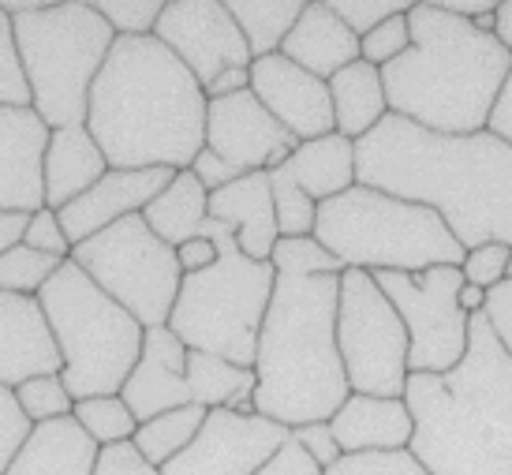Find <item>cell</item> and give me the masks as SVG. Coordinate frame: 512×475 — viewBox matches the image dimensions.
Returning <instances> with one entry per match:
<instances>
[{
    "instance_id": "cell-2",
    "label": "cell",
    "mask_w": 512,
    "mask_h": 475,
    "mask_svg": "<svg viewBox=\"0 0 512 475\" xmlns=\"http://www.w3.org/2000/svg\"><path fill=\"white\" fill-rule=\"evenodd\" d=\"M210 98L157 38H116L90 90L86 128L109 169L184 173L206 146Z\"/></svg>"
},
{
    "instance_id": "cell-7",
    "label": "cell",
    "mask_w": 512,
    "mask_h": 475,
    "mask_svg": "<svg viewBox=\"0 0 512 475\" xmlns=\"http://www.w3.org/2000/svg\"><path fill=\"white\" fill-rule=\"evenodd\" d=\"M199 236L214 240L221 259L202 274H184L169 330L195 352H214L236 367H255L258 333L270 311L277 270L273 262L247 259L232 225L217 217H206Z\"/></svg>"
},
{
    "instance_id": "cell-20",
    "label": "cell",
    "mask_w": 512,
    "mask_h": 475,
    "mask_svg": "<svg viewBox=\"0 0 512 475\" xmlns=\"http://www.w3.org/2000/svg\"><path fill=\"white\" fill-rule=\"evenodd\" d=\"M64 360L38 296L0 292V386L15 389L38 375H60Z\"/></svg>"
},
{
    "instance_id": "cell-35",
    "label": "cell",
    "mask_w": 512,
    "mask_h": 475,
    "mask_svg": "<svg viewBox=\"0 0 512 475\" xmlns=\"http://www.w3.org/2000/svg\"><path fill=\"white\" fill-rule=\"evenodd\" d=\"M15 401L23 408V416L38 427V423H53V419H64L75 412V397L68 393L64 378L60 375H38L27 378L15 386Z\"/></svg>"
},
{
    "instance_id": "cell-43",
    "label": "cell",
    "mask_w": 512,
    "mask_h": 475,
    "mask_svg": "<svg viewBox=\"0 0 512 475\" xmlns=\"http://www.w3.org/2000/svg\"><path fill=\"white\" fill-rule=\"evenodd\" d=\"M509 255L512 247L509 244H483V247H471L468 255H464V281L468 285H479V288H498L505 277H509Z\"/></svg>"
},
{
    "instance_id": "cell-21",
    "label": "cell",
    "mask_w": 512,
    "mask_h": 475,
    "mask_svg": "<svg viewBox=\"0 0 512 475\" xmlns=\"http://www.w3.org/2000/svg\"><path fill=\"white\" fill-rule=\"evenodd\" d=\"M329 427L337 434V446L344 457L356 453H400L412 449L415 419L408 412L404 397H367L352 393L337 408V416L329 419Z\"/></svg>"
},
{
    "instance_id": "cell-32",
    "label": "cell",
    "mask_w": 512,
    "mask_h": 475,
    "mask_svg": "<svg viewBox=\"0 0 512 475\" xmlns=\"http://www.w3.org/2000/svg\"><path fill=\"white\" fill-rule=\"evenodd\" d=\"M75 419L101 449L116 446V442H131L135 431H139V419L131 416V408L124 404V397H86V401H75Z\"/></svg>"
},
{
    "instance_id": "cell-33",
    "label": "cell",
    "mask_w": 512,
    "mask_h": 475,
    "mask_svg": "<svg viewBox=\"0 0 512 475\" xmlns=\"http://www.w3.org/2000/svg\"><path fill=\"white\" fill-rule=\"evenodd\" d=\"M273 188V210H277V232L281 240H296V236H314L318 225V202L296 184V176L288 173V165L270 173Z\"/></svg>"
},
{
    "instance_id": "cell-23",
    "label": "cell",
    "mask_w": 512,
    "mask_h": 475,
    "mask_svg": "<svg viewBox=\"0 0 512 475\" xmlns=\"http://www.w3.org/2000/svg\"><path fill=\"white\" fill-rule=\"evenodd\" d=\"M281 57L329 83L333 75L359 60V38L344 27L329 0H311L281 45Z\"/></svg>"
},
{
    "instance_id": "cell-54",
    "label": "cell",
    "mask_w": 512,
    "mask_h": 475,
    "mask_svg": "<svg viewBox=\"0 0 512 475\" xmlns=\"http://www.w3.org/2000/svg\"><path fill=\"white\" fill-rule=\"evenodd\" d=\"M27 225H30V214H4V210H0V255L23 244Z\"/></svg>"
},
{
    "instance_id": "cell-8",
    "label": "cell",
    "mask_w": 512,
    "mask_h": 475,
    "mask_svg": "<svg viewBox=\"0 0 512 475\" xmlns=\"http://www.w3.org/2000/svg\"><path fill=\"white\" fill-rule=\"evenodd\" d=\"M12 30L34 113L49 131L86 124L90 90L116 45L113 27L86 0H45L38 12L15 15Z\"/></svg>"
},
{
    "instance_id": "cell-36",
    "label": "cell",
    "mask_w": 512,
    "mask_h": 475,
    "mask_svg": "<svg viewBox=\"0 0 512 475\" xmlns=\"http://www.w3.org/2000/svg\"><path fill=\"white\" fill-rule=\"evenodd\" d=\"M273 270L292 277H341L344 266L314 236H296V240H277L273 247Z\"/></svg>"
},
{
    "instance_id": "cell-14",
    "label": "cell",
    "mask_w": 512,
    "mask_h": 475,
    "mask_svg": "<svg viewBox=\"0 0 512 475\" xmlns=\"http://www.w3.org/2000/svg\"><path fill=\"white\" fill-rule=\"evenodd\" d=\"M288 427L266 416H243L232 408H214L199 438L172 457L161 475H255L288 442Z\"/></svg>"
},
{
    "instance_id": "cell-49",
    "label": "cell",
    "mask_w": 512,
    "mask_h": 475,
    "mask_svg": "<svg viewBox=\"0 0 512 475\" xmlns=\"http://www.w3.org/2000/svg\"><path fill=\"white\" fill-rule=\"evenodd\" d=\"M191 173L199 176V184L210 191V195L221 191V188H228V184H236V180L243 176L236 165H228V161L221 158V154H214L210 146H202V154L191 161Z\"/></svg>"
},
{
    "instance_id": "cell-24",
    "label": "cell",
    "mask_w": 512,
    "mask_h": 475,
    "mask_svg": "<svg viewBox=\"0 0 512 475\" xmlns=\"http://www.w3.org/2000/svg\"><path fill=\"white\" fill-rule=\"evenodd\" d=\"M101 446L75 416L38 423L4 475H94Z\"/></svg>"
},
{
    "instance_id": "cell-3",
    "label": "cell",
    "mask_w": 512,
    "mask_h": 475,
    "mask_svg": "<svg viewBox=\"0 0 512 475\" xmlns=\"http://www.w3.org/2000/svg\"><path fill=\"white\" fill-rule=\"evenodd\" d=\"M412 457L430 475H512V356L486 315L468 326V356L445 375H408Z\"/></svg>"
},
{
    "instance_id": "cell-39",
    "label": "cell",
    "mask_w": 512,
    "mask_h": 475,
    "mask_svg": "<svg viewBox=\"0 0 512 475\" xmlns=\"http://www.w3.org/2000/svg\"><path fill=\"white\" fill-rule=\"evenodd\" d=\"M412 49V23L408 15H393L385 19L382 27H374L367 38H359V60L374 64L382 72L385 64H393L397 57H404Z\"/></svg>"
},
{
    "instance_id": "cell-12",
    "label": "cell",
    "mask_w": 512,
    "mask_h": 475,
    "mask_svg": "<svg viewBox=\"0 0 512 475\" xmlns=\"http://www.w3.org/2000/svg\"><path fill=\"white\" fill-rule=\"evenodd\" d=\"M374 281L408 326L412 375H445L468 356L471 318L460 311V266H434L423 274H374Z\"/></svg>"
},
{
    "instance_id": "cell-47",
    "label": "cell",
    "mask_w": 512,
    "mask_h": 475,
    "mask_svg": "<svg viewBox=\"0 0 512 475\" xmlns=\"http://www.w3.org/2000/svg\"><path fill=\"white\" fill-rule=\"evenodd\" d=\"M292 434H296L299 446L307 449V453H311L322 468H333V464L344 457L341 446H337V434H333V427H329V423H307V427H296Z\"/></svg>"
},
{
    "instance_id": "cell-29",
    "label": "cell",
    "mask_w": 512,
    "mask_h": 475,
    "mask_svg": "<svg viewBox=\"0 0 512 475\" xmlns=\"http://www.w3.org/2000/svg\"><path fill=\"white\" fill-rule=\"evenodd\" d=\"M146 225L169 247H180L195 240L210 217V191L199 184V176L184 169L172 176V184L143 210Z\"/></svg>"
},
{
    "instance_id": "cell-25",
    "label": "cell",
    "mask_w": 512,
    "mask_h": 475,
    "mask_svg": "<svg viewBox=\"0 0 512 475\" xmlns=\"http://www.w3.org/2000/svg\"><path fill=\"white\" fill-rule=\"evenodd\" d=\"M105 173H109V161L86 124L57 128L49 135V150H45V206L64 210L68 202L94 188Z\"/></svg>"
},
{
    "instance_id": "cell-55",
    "label": "cell",
    "mask_w": 512,
    "mask_h": 475,
    "mask_svg": "<svg viewBox=\"0 0 512 475\" xmlns=\"http://www.w3.org/2000/svg\"><path fill=\"white\" fill-rule=\"evenodd\" d=\"M460 311H464L468 318L483 315L486 311V288L468 285V281H464V288H460Z\"/></svg>"
},
{
    "instance_id": "cell-10",
    "label": "cell",
    "mask_w": 512,
    "mask_h": 475,
    "mask_svg": "<svg viewBox=\"0 0 512 475\" xmlns=\"http://www.w3.org/2000/svg\"><path fill=\"white\" fill-rule=\"evenodd\" d=\"M72 262L128 315L139 318L146 330L169 326V315L184 285V270L176 259V247L165 244L146 225L143 214L124 217L113 229L75 244Z\"/></svg>"
},
{
    "instance_id": "cell-42",
    "label": "cell",
    "mask_w": 512,
    "mask_h": 475,
    "mask_svg": "<svg viewBox=\"0 0 512 475\" xmlns=\"http://www.w3.org/2000/svg\"><path fill=\"white\" fill-rule=\"evenodd\" d=\"M30 431H34V423L23 416V408L15 401V389L0 386V475L12 468L15 453L23 449Z\"/></svg>"
},
{
    "instance_id": "cell-48",
    "label": "cell",
    "mask_w": 512,
    "mask_h": 475,
    "mask_svg": "<svg viewBox=\"0 0 512 475\" xmlns=\"http://www.w3.org/2000/svg\"><path fill=\"white\" fill-rule=\"evenodd\" d=\"M486 322L490 330L498 333V341L505 345V352L512 356V281H501L498 288L486 292Z\"/></svg>"
},
{
    "instance_id": "cell-15",
    "label": "cell",
    "mask_w": 512,
    "mask_h": 475,
    "mask_svg": "<svg viewBox=\"0 0 512 475\" xmlns=\"http://www.w3.org/2000/svg\"><path fill=\"white\" fill-rule=\"evenodd\" d=\"M206 146L240 173H273L288 165L299 139L277 124V116L251 94L217 98L206 109Z\"/></svg>"
},
{
    "instance_id": "cell-31",
    "label": "cell",
    "mask_w": 512,
    "mask_h": 475,
    "mask_svg": "<svg viewBox=\"0 0 512 475\" xmlns=\"http://www.w3.org/2000/svg\"><path fill=\"white\" fill-rule=\"evenodd\" d=\"M206 416H210V408H202V404L172 408V412H161V416L139 423V431H135L131 442H135V449H139L154 468H165L172 457H180V453L199 438Z\"/></svg>"
},
{
    "instance_id": "cell-53",
    "label": "cell",
    "mask_w": 512,
    "mask_h": 475,
    "mask_svg": "<svg viewBox=\"0 0 512 475\" xmlns=\"http://www.w3.org/2000/svg\"><path fill=\"white\" fill-rule=\"evenodd\" d=\"M445 12L460 15V19H468V23H483L486 15L498 12L501 0H438Z\"/></svg>"
},
{
    "instance_id": "cell-44",
    "label": "cell",
    "mask_w": 512,
    "mask_h": 475,
    "mask_svg": "<svg viewBox=\"0 0 512 475\" xmlns=\"http://www.w3.org/2000/svg\"><path fill=\"white\" fill-rule=\"evenodd\" d=\"M23 244L42 251V255H53V259H72V240H68V232L60 225V214L49 210V206H42L38 214H30Z\"/></svg>"
},
{
    "instance_id": "cell-41",
    "label": "cell",
    "mask_w": 512,
    "mask_h": 475,
    "mask_svg": "<svg viewBox=\"0 0 512 475\" xmlns=\"http://www.w3.org/2000/svg\"><path fill=\"white\" fill-rule=\"evenodd\" d=\"M326 475H430L423 464L412 457V449L400 453H356L326 468Z\"/></svg>"
},
{
    "instance_id": "cell-9",
    "label": "cell",
    "mask_w": 512,
    "mask_h": 475,
    "mask_svg": "<svg viewBox=\"0 0 512 475\" xmlns=\"http://www.w3.org/2000/svg\"><path fill=\"white\" fill-rule=\"evenodd\" d=\"M38 303L60 348L68 393L75 401L116 397L143 356V322L101 292L72 259L38 292Z\"/></svg>"
},
{
    "instance_id": "cell-28",
    "label": "cell",
    "mask_w": 512,
    "mask_h": 475,
    "mask_svg": "<svg viewBox=\"0 0 512 475\" xmlns=\"http://www.w3.org/2000/svg\"><path fill=\"white\" fill-rule=\"evenodd\" d=\"M187 386H191V401L202 408H232L243 416H255V389L258 375L255 367H236L225 356L214 352H187Z\"/></svg>"
},
{
    "instance_id": "cell-50",
    "label": "cell",
    "mask_w": 512,
    "mask_h": 475,
    "mask_svg": "<svg viewBox=\"0 0 512 475\" xmlns=\"http://www.w3.org/2000/svg\"><path fill=\"white\" fill-rule=\"evenodd\" d=\"M176 259H180V270H184V274H202V270H210V266L221 259V251H217L214 240L195 236V240H187V244L176 247Z\"/></svg>"
},
{
    "instance_id": "cell-40",
    "label": "cell",
    "mask_w": 512,
    "mask_h": 475,
    "mask_svg": "<svg viewBox=\"0 0 512 475\" xmlns=\"http://www.w3.org/2000/svg\"><path fill=\"white\" fill-rule=\"evenodd\" d=\"M333 12L341 15V23L356 38H367L374 27H382L385 19L393 15H408L412 12V0H329Z\"/></svg>"
},
{
    "instance_id": "cell-1",
    "label": "cell",
    "mask_w": 512,
    "mask_h": 475,
    "mask_svg": "<svg viewBox=\"0 0 512 475\" xmlns=\"http://www.w3.org/2000/svg\"><path fill=\"white\" fill-rule=\"evenodd\" d=\"M356 176L363 188L430 206L464 251L512 247V146L494 131L441 135L389 113L356 143Z\"/></svg>"
},
{
    "instance_id": "cell-45",
    "label": "cell",
    "mask_w": 512,
    "mask_h": 475,
    "mask_svg": "<svg viewBox=\"0 0 512 475\" xmlns=\"http://www.w3.org/2000/svg\"><path fill=\"white\" fill-rule=\"evenodd\" d=\"M94 475H161V468L146 461L143 453L135 449V442H116L98 453V468Z\"/></svg>"
},
{
    "instance_id": "cell-51",
    "label": "cell",
    "mask_w": 512,
    "mask_h": 475,
    "mask_svg": "<svg viewBox=\"0 0 512 475\" xmlns=\"http://www.w3.org/2000/svg\"><path fill=\"white\" fill-rule=\"evenodd\" d=\"M486 131H494L498 139H505V143L512 146V72H509V79H505V87H501L498 105H494V113H490Z\"/></svg>"
},
{
    "instance_id": "cell-52",
    "label": "cell",
    "mask_w": 512,
    "mask_h": 475,
    "mask_svg": "<svg viewBox=\"0 0 512 475\" xmlns=\"http://www.w3.org/2000/svg\"><path fill=\"white\" fill-rule=\"evenodd\" d=\"M240 90H251V68H228V72H221L206 87V98L217 101V98H232V94H240Z\"/></svg>"
},
{
    "instance_id": "cell-57",
    "label": "cell",
    "mask_w": 512,
    "mask_h": 475,
    "mask_svg": "<svg viewBox=\"0 0 512 475\" xmlns=\"http://www.w3.org/2000/svg\"><path fill=\"white\" fill-rule=\"evenodd\" d=\"M505 281H512V255H509V277H505Z\"/></svg>"
},
{
    "instance_id": "cell-18",
    "label": "cell",
    "mask_w": 512,
    "mask_h": 475,
    "mask_svg": "<svg viewBox=\"0 0 512 475\" xmlns=\"http://www.w3.org/2000/svg\"><path fill=\"white\" fill-rule=\"evenodd\" d=\"M49 124L34 109H0V210L38 214L45 206Z\"/></svg>"
},
{
    "instance_id": "cell-56",
    "label": "cell",
    "mask_w": 512,
    "mask_h": 475,
    "mask_svg": "<svg viewBox=\"0 0 512 475\" xmlns=\"http://www.w3.org/2000/svg\"><path fill=\"white\" fill-rule=\"evenodd\" d=\"M494 38L512 53V0H501L498 15H494Z\"/></svg>"
},
{
    "instance_id": "cell-13",
    "label": "cell",
    "mask_w": 512,
    "mask_h": 475,
    "mask_svg": "<svg viewBox=\"0 0 512 475\" xmlns=\"http://www.w3.org/2000/svg\"><path fill=\"white\" fill-rule=\"evenodd\" d=\"M154 38L169 45L180 64L202 83V90L228 68L255 64L240 23L232 19L225 0H165Z\"/></svg>"
},
{
    "instance_id": "cell-4",
    "label": "cell",
    "mask_w": 512,
    "mask_h": 475,
    "mask_svg": "<svg viewBox=\"0 0 512 475\" xmlns=\"http://www.w3.org/2000/svg\"><path fill=\"white\" fill-rule=\"evenodd\" d=\"M412 49L382 68L389 113L441 135L486 131L512 72V53L438 0H415Z\"/></svg>"
},
{
    "instance_id": "cell-5",
    "label": "cell",
    "mask_w": 512,
    "mask_h": 475,
    "mask_svg": "<svg viewBox=\"0 0 512 475\" xmlns=\"http://www.w3.org/2000/svg\"><path fill=\"white\" fill-rule=\"evenodd\" d=\"M337 307L341 277L277 274L258 333V416L296 431L307 423H329L352 397L337 348Z\"/></svg>"
},
{
    "instance_id": "cell-19",
    "label": "cell",
    "mask_w": 512,
    "mask_h": 475,
    "mask_svg": "<svg viewBox=\"0 0 512 475\" xmlns=\"http://www.w3.org/2000/svg\"><path fill=\"white\" fill-rule=\"evenodd\" d=\"M187 352L191 348L169 330V326H154L146 330L143 356L128 375L120 397L131 408V416L146 423V419L184 408L191 401V386H187Z\"/></svg>"
},
{
    "instance_id": "cell-27",
    "label": "cell",
    "mask_w": 512,
    "mask_h": 475,
    "mask_svg": "<svg viewBox=\"0 0 512 475\" xmlns=\"http://www.w3.org/2000/svg\"><path fill=\"white\" fill-rule=\"evenodd\" d=\"M329 98H333V116H337V131L344 139L359 143L363 135L382 124L389 116V98H385V83L382 72L367 64V60H356L348 64L344 72H337L329 79Z\"/></svg>"
},
{
    "instance_id": "cell-22",
    "label": "cell",
    "mask_w": 512,
    "mask_h": 475,
    "mask_svg": "<svg viewBox=\"0 0 512 475\" xmlns=\"http://www.w3.org/2000/svg\"><path fill=\"white\" fill-rule=\"evenodd\" d=\"M210 217L232 225L236 244L247 259L270 262L273 247L281 240L277 232V210H273L270 173H243L236 184L210 195Z\"/></svg>"
},
{
    "instance_id": "cell-16",
    "label": "cell",
    "mask_w": 512,
    "mask_h": 475,
    "mask_svg": "<svg viewBox=\"0 0 512 475\" xmlns=\"http://www.w3.org/2000/svg\"><path fill=\"white\" fill-rule=\"evenodd\" d=\"M251 94L277 116L281 128L296 135L299 143H311V139L337 131L329 83L292 64L281 53L251 64Z\"/></svg>"
},
{
    "instance_id": "cell-11",
    "label": "cell",
    "mask_w": 512,
    "mask_h": 475,
    "mask_svg": "<svg viewBox=\"0 0 512 475\" xmlns=\"http://www.w3.org/2000/svg\"><path fill=\"white\" fill-rule=\"evenodd\" d=\"M337 348L352 393L367 397H404L408 389V326L389 303L374 274L344 270L341 307H337Z\"/></svg>"
},
{
    "instance_id": "cell-26",
    "label": "cell",
    "mask_w": 512,
    "mask_h": 475,
    "mask_svg": "<svg viewBox=\"0 0 512 475\" xmlns=\"http://www.w3.org/2000/svg\"><path fill=\"white\" fill-rule=\"evenodd\" d=\"M288 173L314 202H329L352 191L359 184L356 176V143L344 139L341 131H329L322 139L299 143L288 158Z\"/></svg>"
},
{
    "instance_id": "cell-30",
    "label": "cell",
    "mask_w": 512,
    "mask_h": 475,
    "mask_svg": "<svg viewBox=\"0 0 512 475\" xmlns=\"http://www.w3.org/2000/svg\"><path fill=\"white\" fill-rule=\"evenodd\" d=\"M225 4L232 19L240 23L247 49L255 60L281 53L285 38L292 34V27L307 8L303 0H225Z\"/></svg>"
},
{
    "instance_id": "cell-46",
    "label": "cell",
    "mask_w": 512,
    "mask_h": 475,
    "mask_svg": "<svg viewBox=\"0 0 512 475\" xmlns=\"http://www.w3.org/2000/svg\"><path fill=\"white\" fill-rule=\"evenodd\" d=\"M255 475H326V468L314 461L307 449L296 442V434H288V442L277 453H273L270 461L262 464Z\"/></svg>"
},
{
    "instance_id": "cell-38",
    "label": "cell",
    "mask_w": 512,
    "mask_h": 475,
    "mask_svg": "<svg viewBox=\"0 0 512 475\" xmlns=\"http://www.w3.org/2000/svg\"><path fill=\"white\" fill-rule=\"evenodd\" d=\"M0 109H34L30 98V83L19 60V45H15L12 19L0 12Z\"/></svg>"
},
{
    "instance_id": "cell-37",
    "label": "cell",
    "mask_w": 512,
    "mask_h": 475,
    "mask_svg": "<svg viewBox=\"0 0 512 475\" xmlns=\"http://www.w3.org/2000/svg\"><path fill=\"white\" fill-rule=\"evenodd\" d=\"M94 8L116 38H154L165 0H98Z\"/></svg>"
},
{
    "instance_id": "cell-6",
    "label": "cell",
    "mask_w": 512,
    "mask_h": 475,
    "mask_svg": "<svg viewBox=\"0 0 512 475\" xmlns=\"http://www.w3.org/2000/svg\"><path fill=\"white\" fill-rule=\"evenodd\" d=\"M314 240L344 270L367 274H423L434 266H464L468 255L430 206L393 199L363 184L318 202Z\"/></svg>"
},
{
    "instance_id": "cell-17",
    "label": "cell",
    "mask_w": 512,
    "mask_h": 475,
    "mask_svg": "<svg viewBox=\"0 0 512 475\" xmlns=\"http://www.w3.org/2000/svg\"><path fill=\"white\" fill-rule=\"evenodd\" d=\"M172 176L176 169H109L86 195L57 210L72 247L120 225L124 217L143 214L146 206L169 188Z\"/></svg>"
},
{
    "instance_id": "cell-34",
    "label": "cell",
    "mask_w": 512,
    "mask_h": 475,
    "mask_svg": "<svg viewBox=\"0 0 512 475\" xmlns=\"http://www.w3.org/2000/svg\"><path fill=\"white\" fill-rule=\"evenodd\" d=\"M68 259H53V255H42L34 247L19 244L12 251L0 255V292H12V296H38L57 270Z\"/></svg>"
}]
</instances>
